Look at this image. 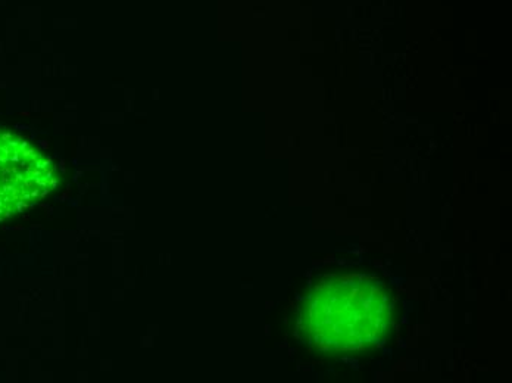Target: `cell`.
<instances>
[{"label":"cell","instance_id":"cell-1","mask_svg":"<svg viewBox=\"0 0 512 383\" xmlns=\"http://www.w3.org/2000/svg\"><path fill=\"white\" fill-rule=\"evenodd\" d=\"M395 320V300L386 283L365 274L318 280L299 304L298 332L324 354L364 353L386 342Z\"/></svg>","mask_w":512,"mask_h":383},{"label":"cell","instance_id":"cell-2","mask_svg":"<svg viewBox=\"0 0 512 383\" xmlns=\"http://www.w3.org/2000/svg\"><path fill=\"white\" fill-rule=\"evenodd\" d=\"M56 185L51 158L24 137L0 130V221L33 207Z\"/></svg>","mask_w":512,"mask_h":383}]
</instances>
